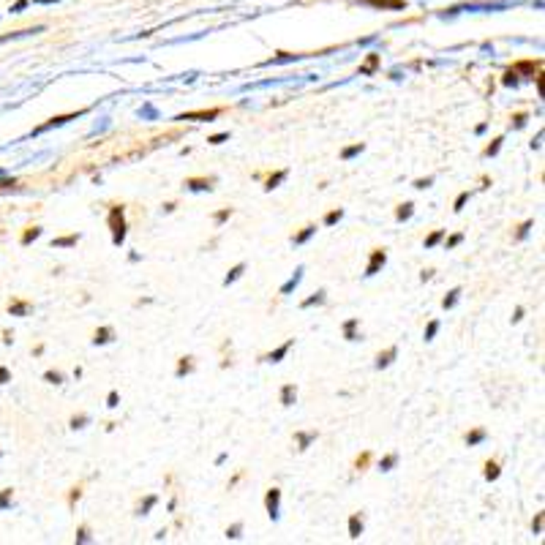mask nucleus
Instances as JSON below:
<instances>
[{"label": "nucleus", "instance_id": "nucleus-45", "mask_svg": "<svg viewBox=\"0 0 545 545\" xmlns=\"http://www.w3.org/2000/svg\"><path fill=\"white\" fill-rule=\"evenodd\" d=\"M461 240H463V234H461V232H456L453 237H447V251H453V249H456V246H458Z\"/></svg>", "mask_w": 545, "mask_h": 545}, {"label": "nucleus", "instance_id": "nucleus-49", "mask_svg": "<svg viewBox=\"0 0 545 545\" xmlns=\"http://www.w3.org/2000/svg\"><path fill=\"white\" fill-rule=\"evenodd\" d=\"M532 532H534V534H540V532H543V513H537V518L532 521Z\"/></svg>", "mask_w": 545, "mask_h": 545}, {"label": "nucleus", "instance_id": "nucleus-35", "mask_svg": "<svg viewBox=\"0 0 545 545\" xmlns=\"http://www.w3.org/2000/svg\"><path fill=\"white\" fill-rule=\"evenodd\" d=\"M156 502H158L156 496H147L145 502H142V504H139V507H137V515H147V513L153 510V504H156Z\"/></svg>", "mask_w": 545, "mask_h": 545}, {"label": "nucleus", "instance_id": "nucleus-11", "mask_svg": "<svg viewBox=\"0 0 545 545\" xmlns=\"http://www.w3.org/2000/svg\"><path fill=\"white\" fill-rule=\"evenodd\" d=\"M213 177H189L186 180V189H191V191H213Z\"/></svg>", "mask_w": 545, "mask_h": 545}, {"label": "nucleus", "instance_id": "nucleus-39", "mask_svg": "<svg viewBox=\"0 0 545 545\" xmlns=\"http://www.w3.org/2000/svg\"><path fill=\"white\" fill-rule=\"evenodd\" d=\"M526 120H529V115H526V112H518V115H513V123H510V128H515V131H518V128L526 126Z\"/></svg>", "mask_w": 545, "mask_h": 545}, {"label": "nucleus", "instance_id": "nucleus-12", "mask_svg": "<svg viewBox=\"0 0 545 545\" xmlns=\"http://www.w3.org/2000/svg\"><path fill=\"white\" fill-rule=\"evenodd\" d=\"M314 234H316V224H306L297 234H292V243L294 246H303V243H308Z\"/></svg>", "mask_w": 545, "mask_h": 545}, {"label": "nucleus", "instance_id": "nucleus-40", "mask_svg": "<svg viewBox=\"0 0 545 545\" xmlns=\"http://www.w3.org/2000/svg\"><path fill=\"white\" fill-rule=\"evenodd\" d=\"M232 213H234V210H232V208H224V210H218V213H215V215H213V221H215V224H218V227H221V224H224V221H227V218H232Z\"/></svg>", "mask_w": 545, "mask_h": 545}, {"label": "nucleus", "instance_id": "nucleus-34", "mask_svg": "<svg viewBox=\"0 0 545 545\" xmlns=\"http://www.w3.org/2000/svg\"><path fill=\"white\" fill-rule=\"evenodd\" d=\"M532 227H534V218H526L524 224L518 227V232H515V240H524L526 234H529V230H532Z\"/></svg>", "mask_w": 545, "mask_h": 545}, {"label": "nucleus", "instance_id": "nucleus-38", "mask_svg": "<svg viewBox=\"0 0 545 545\" xmlns=\"http://www.w3.org/2000/svg\"><path fill=\"white\" fill-rule=\"evenodd\" d=\"M39 234H42V230H39V227H30V230H27V232H25V234H22V246H27V243H33V240H36Z\"/></svg>", "mask_w": 545, "mask_h": 545}, {"label": "nucleus", "instance_id": "nucleus-53", "mask_svg": "<svg viewBox=\"0 0 545 545\" xmlns=\"http://www.w3.org/2000/svg\"><path fill=\"white\" fill-rule=\"evenodd\" d=\"M27 3H30V0H17V3H14V8H11V14H22V8H25Z\"/></svg>", "mask_w": 545, "mask_h": 545}, {"label": "nucleus", "instance_id": "nucleus-18", "mask_svg": "<svg viewBox=\"0 0 545 545\" xmlns=\"http://www.w3.org/2000/svg\"><path fill=\"white\" fill-rule=\"evenodd\" d=\"M189 374H194V357H180V363H177V371H175V377L177 379H183V377H189Z\"/></svg>", "mask_w": 545, "mask_h": 545}, {"label": "nucleus", "instance_id": "nucleus-42", "mask_svg": "<svg viewBox=\"0 0 545 545\" xmlns=\"http://www.w3.org/2000/svg\"><path fill=\"white\" fill-rule=\"evenodd\" d=\"M6 507H11V488L0 491V510H6Z\"/></svg>", "mask_w": 545, "mask_h": 545}, {"label": "nucleus", "instance_id": "nucleus-8", "mask_svg": "<svg viewBox=\"0 0 545 545\" xmlns=\"http://www.w3.org/2000/svg\"><path fill=\"white\" fill-rule=\"evenodd\" d=\"M357 3H363V6H374V8H390V11H401V8H406V3H403V0H357Z\"/></svg>", "mask_w": 545, "mask_h": 545}, {"label": "nucleus", "instance_id": "nucleus-52", "mask_svg": "<svg viewBox=\"0 0 545 545\" xmlns=\"http://www.w3.org/2000/svg\"><path fill=\"white\" fill-rule=\"evenodd\" d=\"M368 461H371V453H363V456L357 458V469L363 472V466H365V463H368Z\"/></svg>", "mask_w": 545, "mask_h": 545}, {"label": "nucleus", "instance_id": "nucleus-13", "mask_svg": "<svg viewBox=\"0 0 545 545\" xmlns=\"http://www.w3.org/2000/svg\"><path fill=\"white\" fill-rule=\"evenodd\" d=\"M399 357V346H390V349H384V352H379L377 355V368L382 371V368H387L393 360Z\"/></svg>", "mask_w": 545, "mask_h": 545}, {"label": "nucleus", "instance_id": "nucleus-24", "mask_svg": "<svg viewBox=\"0 0 545 545\" xmlns=\"http://www.w3.org/2000/svg\"><path fill=\"white\" fill-rule=\"evenodd\" d=\"M415 215V205L412 202H403V205H399V210H396V221H409Z\"/></svg>", "mask_w": 545, "mask_h": 545}, {"label": "nucleus", "instance_id": "nucleus-32", "mask_svg": "<svg viewBox=\"0 0 545 545\" xmlns=\"http://www.w3.org/2000/svg\"><path fill=\"white\" fill-rule=\"evenodd\" d=\"M441 237H444V230H434L431 234H428V237H425V240H422V246H425V249H434Z\"/></svg>", "mask_w": 545, "mask_h": 545}, {"label": "nucleus", "instance_id": "nucleus-9", "mask_svg": "<svg viewBox=\"0 0 545 545\" xmlns=\"http://www.w3.org/2000/svg\"><path fill=\"white\" fill-rule=\"evenodd\" d=\"M33 311V303H27V300H11L8 303V314L11 316H27Z\"/></svg>", "mask_w": 545, "mask_h": 545}, {"label": "nucleus", "instance_id": "nucleus-55", "mask_svg": "<svg viewBox=\"0 0 545 545\" xmlns=\"http://www.w3.org/2000/svg\"><path fill=\"white\" fill-rule=\"evenodd\" d=\"M434 272H437V270H434V268H428V270H422V272H420V281H431V278H434Z\"/></svg>", "mask_w": 545, "mask_h": 545}, {"label": "nucleus", "instance_id": "nucleus-25", "mask_svg": "<svg viewBox=\"0 0 545 545\" xmlns=\"http://www.w3.org/2000/svg\"><path fill=\"white\" fill-rule=\"evenodd\" d=\"M499 475H502L499 461H488V463H485V472H482V477H485V480H499Z\"/></svg>", "mask_w": 545, "mask_h": 545}, {"label": "nucleus", "instance_id": "nucleus-1", "mask_svg": "<svg viewBox=\"0 0 545 545\" xmlns=\"http://www.w3.org/2000/svg\"><path fill=\"white\" fill-rule=\"evenodd\" d=\"M106 224H109V230H112V243L120 249L123 243H126V215H123V205H115V208L109 210V218H106Z\"/></svg>", "mask_w": 545, "mask_h": 545}, {"label": "nucleus", "instance_id": "nucleus-10", "mask_svg": "<svg viewBox=\"0 0 545 545\" xmlns=\"http://www.w3.org/2000/svg\"><path fill=\"white\" fill-rule=\"evenodd\" d=\"M363 529H365L363 513H352V515H349V537H352V540H357V537L363 534Z\"/></svg>", "mask_w": 545, "mask_h": 545}, {"label": "nucleus", "instance_id": "nucleus-3", "mask_svg": "<svg viewBox=\"0 0 545 545\" xmlns=\"http://www.w3.org/2000/svg\"><path fill=\"white\" fill-rule=\"evenodd\" d=\"M265 507H268L270 521H278V515H281V488H270V491H268Z\"/></svg>", "mask_w": 545, "mask_h": 545}, {"label": "nucleus", "instance_id": "nucleus-15", "mask_svg": "<svg viewBox=\"0 0 545 545\" xmlns=\"http://www.w3.org/2000/svg\"><path fill=\"white\" fill-rule=\"evenodd\" d=\"M294 439H297V450L303 453V450L311 447V441H316V431H297Z\"/></svg>", "mask_w": 545, "mask_h": 545}, {"label": "nucleus", "instance_id": "nucleus-48", "mask_svg": "<svg viewBox=\"0 0 545 545\" xmlns=\"http://www.w3.org/2000/svg\"><path fill=\"white\" fill-rule=\"evenodd\" d=\"M77 543H90V532H87V526H80V532H77Z\"/></svg>", "mask_w": 545, "mask_h": 545}, {"label": "nucleus", "instance_id": "nucleus-30", "mask_svg": "<svg viewBox=\"0 0 545 545\" xmlns=\"http://www.w3.org/2000/svg\"><path fill=\"white\" fill-rule=\"evenodd\" d=\"M341 218H344V210L336 208V210H330V213L325 215V221H322V224H325V227H336Z\"/></svg>", "mask_w": 545, "mask_h": 545}, {"label": "nucleus", "instance_id": "nucleus-6", "mask_svg": "<svg viewBox=\"0 0 545 545\" xmlns=\"http://www.w3.org/2000/svg\"><path fill=\"white\" fill-rule=\"evenodd\" d=\"M379 63H382V55H379V52H371V55L365 58V63L357 68V74H360V77H374Z\"/></svg>", "mask_w": 545, "mask_h": 545}, {"label": "nucleus", "instance_id": "nucleus-19", "mask_svg": "<svg viewBox=\"0 0 545 545\" xmlns=\"http://www.w3.org/2000/svg\"><path fill=\"white\" fill-rule=\"evenodd\" d=\"M80 243V234H65V237H55L52 249H74Z\"/></svg>", "mask_w": 545, "mask_h": 545}, {"label": "nucleus", "instance_id": "nucleus-5", "mask_svg": "<svg viewBox=\"0 0 545 545\" xmlns=\"http://www.w3.org/2000/svg\"><path fill=\"white\" fill-rule=\"evenodd\" d=\"M221 115V109H199V112H186V115H177V120H199V123H210Z\"/></svg>", "mask_w": 545, "mask_h": 545}, {"label": "nucleus", "instance_id": "nucleus-57", "mask_svg": "<svg viewBox=\"0 0 545 545\" xmlns=\"http://www.w3.org/2000/svg\"><path fill=\"white\" fill-rule=\"evenodd\" d=\"M36 3H58V0H36Z\"/></svg>", "mask_w": 545, "mask_h": 545}, {"label": "nucleus", "instance_id": "nucleus-2", "mask_svg": "<svg viewBox=\"0 0 545 545\" xmlns=\"http://www.w3.org/2000/svg\"><path fill=\"white\" fill-rule=\"evenodd\" d=\"M82 115H84V109H82V112H68V115H58V118H49V120H46V123H42V126L36 128L33 134L39 137V134H44V131H49V128H58V126H65L68 120H77V118H82Z\"/></svg>", "mask_w": 545, "mask_h": 545}, {"label": "nucleus", "instance_id": "nucleus-31", "mask_svg": "<svg viewBox=\"0 0 545 545\" xmlns=\"http://www.w3.org/2000/svg\"><path fill=\"white\" fill-rule=\"evenodd\" d=\"M502 142H504V137H496V139H494L491 145L485 147V153H482V156H485V158H494V156H496V153L502 150Z\"/></svg>", "mask_w": 545, "mask_h": 545}, {"label": "nucleus", "instance_id": "nucleus-37", "mask_svg": "<svg viewBox=\"0 0 545 545\" xmlns=\"http://www.w3.org/2000/svg\"><path fill=\"white\" fill-rule=\"evenodd\" d=\"M44 382H49V384H63V371H46V374H44Z\"/></svg>", "mask_w": 545, "mask_h": 545}, {"label": "nucleus", "instance_id": "nucleus-22", "mask_svg": "<svg viewBox=\"0 0 545 545\" xmlns=\"http://www.w3.org/2000/svg\"><path fill=\"white\" fill-rule=\"evenodd\" d=\"M287 175H289V172H287V169H281V172H275V175H270V177H268V183H265V191H272V189H278V186H281V183H284V180H287Z\"/></svg>", "mask_w": 545, "mask_h": 545}, {"label": "nucleus", "instance_id": "nucleus-23", "mask_svg": "<svg viewBox=\"0 0 545 545\" xmlns=\"http://www.w3.org/2000/svg\"><path fill=\"white\" fill-rule=\"evenodd\" d=\"M458 297H461V287H456V289H450L447 297L441 300V308L444 311H450V308H456V303H458Z\"/></svg>", "mask_w": 545, "mask_h": 545}, {"label": "nucleus", "instance_id": "nucleus-33", "mask_svg": "<svg viewBox=\"0 0 545 545\" xmlns=\"http://www.w3.org/2000/svg\"><path fill=\"white\" fill-rule=\"evenodd\" d=\"M518 77H521V74H518L515 68H510V71H507V74H504V77H502V84H504V87H515V84L521 82Z\"/></svg>", "mask_w": 545, "mask_h": 545}, {"label": "nucleus", "instance_id": "nucleus-36", "mask_svg": "<svg viewBox=\"0 0 545 545\" xmlns=\"http://www.w3.org/2000/svg\"><path fill=\"white\" fill-rule=\"evenodd\" d=\"M437 333H439V319H431L428 327H425V341H434Z\"/></svg>", "mask_w": 545, "mask_h": 545}, {"label": "nucleus", "instance_id": "nucleus-28", "mask_svg": "<svg viewBox=\"0 0 545 545\" xmlns=\"http://www.w3.org/2000/svg\"><path fill=\"white\" fill-rule=\"evenodd\" d=\"M485 437H488V434H485V428H475V431H469V434H466V444H469V447H475V444H480Z\"/></svg>", "mask_w": 545, "mask_h": 545}, {"label": "nucleus", "instance_id": "nucleus-46", "mask_svg": "<svg viewBox=\"0 0 545 545\" xmlns=\"http://www.w3.org/2000/svg\"><path fill=\"white\" fill-rule=\"evenodd\" d=\"M434 186V177H420V180H415V189H431Z\"/></svg>", "mask_w": 545, "mask_h": 545}, {"label": "nucleus", "instance_id": "nucleus-56", "mask_svg": "<svg viewBox=\"0 0 545 545\" xmlns=\"http://www.w3.org/2000/svg\"><path fill=\"white\" fill-rule=\"evenodd\" d=\"M521 319H524V308L518 306V308H515V314H513V322H521Z\"/></svg>", "mask_w": 545, "mask_h": 545}, {"label": "nucleus", "instance_id": "nucleus-7", "mask_svg": "<svg viewBox=\"0 0 545 545\" xmlns=\"http://www.w3.org/2000/svg\"><path fill=\"white\" fill-rule=\"evenodd\" d=\"M292 346H294V338H289V341H284L278 349H272L270 355H265L262 360H265V363H281L284 357L289 355V349H292Z\"/></svg>", "mask_w": 545, "mask_h": 545}, {"label": "nucleus", "instance_id": "nucleus-27", "mask_svg": "<svg viewBox=\"0 0 545 545\" xmlns=\"http://www.w3.org/2000/svg\"><path fill=\"white\" fill-rule=\"evenodd\" d=\"M363 150H365V145H363V142H355L352 147H344V150H341V158H344V161H349V158L360 156Z\"/></svg>", "mask_w": 545, "mask_h": 545}, {"label": "nucleus", "instance_id": "nucleus-17", "mask_svg": "<svg viewBox=\"0 0 545 545\" xmlns=\"http://www.w3.org/2000/svg\"><path fill=\"white\" fill-rule=\"evenodd\" d=\"M303 272H306V270H303V265H300V268H297V270H294V275H292V278H289V281H287V284H284V287H281V294H292L294 289H297V287H300V281H303Z\"/></svg>", "mask_w": 545, "mask_h": 545}, {"label": "nucleus", "instance_id": "nucleus-16", "mask_svg": "<svg viewBox=\"0 0 545 545\" xmlns=\"http://www.w3.org/2000/svg\"><path fill=\"white\" fill-rule=\"evenodd\" d=\"M278 399H281V406H292L294 401H297V387H294L292 382H289V384H284Z\"/></svg>", "mask_w": 545, "mask_h": 545}, {"label": "nucleus", "instance_id": "nucleus-43", "mask_svg": "<svg viewBox=\"0 0 545 545\" xmlns=\"http://www.w3.org/2000/svg\"><path fill=\"white\" fill-rule=\"evenodd\" d=\"M469 196H472V194H469V191H463V194H458V199H456V205H453V210H456V213H461V210H463V205H466V202H469Z\"/></svg>", "mask_w": 545, "mask_h": 545}, {"label": "nucleus", "instance_id": "nucleus-29", "mask_svg": "<svg viewBox=\"0 0 545 545\" xmlns=\"http://www.w3.org/2000/svg\"><path fill=\"white\" fill-rule=\"evenodd\" d=\"M396 463H399V453H390V456H384V458L379 461V472H390Z\"/></svg>", "mask_w": 545, "mask_h": 545}, {"label": "nucleus", "instance_id": "nucleus-47", "mask_svg": "<svg viewBox=\"0 0 545 545\" xmlns=\"http://www.w3.org/2000/svg\"><path fill=\"white\" fill-rule=\"evenodd\" d=\"M118 401H120L118 390H109V396H106V406H109V409H115V406H118Z\"/></svg>", "mask_w": 545, "mask_h": 545}, {"label": "nucleus", "instance_id": "nucleus-26", "mask_svg": "<svg viewBox=\"0 0 545 545\" xmlns=\"http://www.w3.org/2000/svg\"><path fill=\"white\" fill-rule=\"evenodd\" d=\"M325 300H327V292H325V289H319V292H316V294H311V297H306V300H303L300 306H303V308H311V306H322Z\"/></svg>", "mask_w": 545, "mask_h": 545}, {"label": "nucleus", "instance_id": "nucleus-54", "mask_svg": "<svg viewBox=\"0 0 545 545\" xmlns=\"http://www.w3.org/2000/svg\"><path fill=\"white\" fill-rule=\"evenodd\" d=\"M8 379H11V374H8V368H6V365H0V384H6Z\"/></svg>", "mask_w": 545, "mask_h": 545}, {"label": "nucleus", "instance_id": "nucleus-51", "mask_svg": "<svg viewBox=\"0 0 545 545\" xmlns=\"http://www.w3.org/2000/svg\"><path fill=\"white\" fill-rule=\"evenodd\" d=\"M80 496H82V488L77 485V488H71V496H68V504L80 502Z\"/></svg>", "mask_w": 545, "mask_h": 545}, {"label": "nucleus", "instance_id": "nucleus-44", "mask_svg": "<svg viewBox=\"0 0 545 545\" xmlns=\"http://www.w3.org/2000/svg\"><path fill=\"white\" fill-rule=\"evenodd\" d=\"M240 534H243V524H234L227 529V540H237Z\"/></svg>", "mask_w": 545, "mask_h": 545}, {"label": "nucleus", "instance_id": "nucleus-41", "mask_svg": "<svg viewBox=\"0 0 545 545\" xmlns=\"http://www.w3.org/2000/svg\"><path fill=\"white\" fill-rule=\"evenodd\" d=\"M87 422H90V418H87V415H74V418H71V428L77 431V428H84Z\"/></svg>", "mask_w": 545, "mask_h": 545}, {"label": "nucleus", "instance_id": "nucleus-14", "mask_svg": "<svg viewBox=\"0 0 545 545\" xmlns=\"http://www.w3.org/2000/svg\"><path fill=\"white\" fill-rule=\"evenodd\" d=\"M115 341V330L112 327H99L96 333H93V344L96 346H104V344H112Z\"/></svg>", "mask_w": 545, "mask_h": 545}, {"label": "nucleus", "instance_id": "nucleus-50", "mask_svg": "<svg viewBox=\"0 0 545 545\" xmlns=\"http://www.w3.org/2000/svg\"><path fill=\"white\" fill-rule=\"evenodd\" d=\"M227 139H230V134H215V137H210L208 142H210V145H224Z\"/></svg>", "mask_w": 545, "mask_h": 545}, {"label": "nucleus", "instance_id": "nucleus-20", "mask_svg": "<svg viewBox=\"0 0 545 545\" xmlns=\"http://www.w3.org/2000/svg\"><path fill=\"white\" fill-rule=\"evenodd\" d=\"M357 325H360V319H357V316H352V319H346V322H344V338H346V341H357V338H360L357 336Z\"/></svg>", "mask_w": 545, "mask_h": 545}, {"label": "nucleus", "instance_id": "nucleus-4", "mask_svg": "<svg viewBox=\"0 0 545 545\" xmlns=\"http://www.w3.org/2000/svg\"><path fill=\"white\" fill-rule=\"evenodd\" d=\"M384 262H387V251L384 249H374L371 251V259H368V265H365V275L371 278V275H377L382 268H384Z\"/></svg>", "mask_w": 545, "mask_h": 545}, {"label": "nucleus", "instance_id": "nucleus-21", "mask_svg": "<svg viewBox=\"0 0 545 545\" xmlns=\"http://www.w3.org/2000/svg\"><path fill=\"white\" fill-rule=\"evenodd\" d=\"M243 272H246V262H237V265H234V268H232V270L227 272V275H224V287L234 284V281H237V278H240Z\"/></svg>", "mask_w": 545, "mask_h": 545}]
</instances>
